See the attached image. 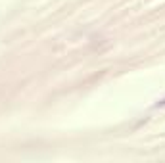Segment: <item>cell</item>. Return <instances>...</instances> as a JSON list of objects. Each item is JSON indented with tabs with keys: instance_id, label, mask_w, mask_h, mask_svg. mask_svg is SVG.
<instances>
[{
	"instance_id": "obj_1",
	"label": "cell",
	"mask_w": 165,
	"mask_h": 163,
	"mask_svg": "<svg viewBox=\"0 0 165 163\" xmlns=\"http://www.w3.org/2000/svg\"><path fill=\"white\" fill-rule=\"evenodd\" d=\"M159 106H165V98H163L161 102H158V107H159Z\"/></svg>"
}]
</instances>
